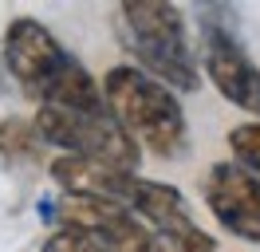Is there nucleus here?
Instances as JSON below:
<instances>
[{
  "label": "nucleus",
  "mask_w": 260,
  "mask_h": 252,
  "mask_svg": "<svg viewBox=\"0 0 260 252\" xmlns=\"http://www.w3.org/2000/svg\"><path fill=\"white\" fill-rule=\"evenodd\" d=\"M146 244H150V229L130 233V236H111V233H95V229L59 225L40 244V252H146Z\"/></svg>",
  "instance_id": "9"
},
{
  "label": "nucleus",
  "mask_w": 260,
  "mask_h": 252,
  "mask_svg": "<svg viewBox=\"0 0 260 252\" xmlns=\"http://www.w3.org/2000/svg\"><path fill=\"white\" fill-rule=\"evenodd\" d=\"M201 67L225 103L260 122V67L244 51L233 24H201Z\"/></svg>",
  "instance_id": "5"
},
{
  "label": "nucleus",
  "mask_w": 260,
  "mask_h": 252,
  "mask_svg": "<svg viewBox=\"0 0 260 252\" xmlns=\"http://www.w3.org/2000/svg\"><path fill=\"white\" fill-rule=\"evenodd\" d=\"M229 150H233V162L244 166L260 181V122H241L229 130Z\"/></svg>",
  "instance_id": "12"
},
{
  "label": "nucleus",
  "mask_w": 260,
  "mask_h": 252,
  "mask_svg": "<svg viewBox=\"0 0 260 252\" xmlns=\"http://www.w3.org/2000/svg\"><path fill=\"white\" fill-rule=\"evenodd\" d=\"M103 103L138 146H146L170 162L185 158V150H189L185 107L158 79L138 71L134 63H114L103 75Z\"/></svg>",
  "instance_id": "2"
},
{
  "label": "nucleus",
  "mask_w": 260,
  "mask_h": 252,
  "mask_svg": "<svg viewBox=\"0 0 260 252\" xmlns=\"http://www.w3.org/2000/svg\"><path fill=\"white\" fill-rule=\"evenodd\" d=\"M51 181L63 189V193H75V197H103V201H126V189L134 181V173L114 170V166H103V162H91V158H67L59 154L48 166Z\"/></svg>",
  "instance_id": "8"
},
{
  "label": "nucleus",
  "mask_w": 260,
  "mask_h": 252,
  "mask_svg": "<svg viewBox=\"0 0 260 252\" xmlns=\"http://www.w3.org/2000/svg\"><path fill=\"white\" fill-rule=\"evenodd\" d=\"M36 130L40 138L63 150L67 158H91L114 170L138 173L142 150L118 126L111 110H59V107H36Z\"/></svg>",
  "instance_id": "4"
},
{
  "label": "nucleus",
  "mask_w": 260,
  "mask_h": 252,
  "mask_svg": "<svg viewBox=\"0 0 260 252\" xmlns=\"http://www.w3.org/2000/svg\"><path fill=\"white\" fill-rule=\"evenodd\" d=\"M4 67L20 83V91L36 99V107L59 110H107L99 83L75 51H67L48 24L32 16H16L4 32Z\"/></svg>",
  "instance_id": "1"
},
{
  "label": "nucleus",
  "mask_w": 260,
  "mask_h": 252,
  "mask_svg": "<svg viewBox=\"0 0 260 252\" xmlns=\"http://www.w3.org/2000/svg\"><path fill=\"white\" fill-rule=\"evenodd\" d=\"M122 16V40H126L134 67L158 79L174 94H189L201 87L193 44L185 32V16L170 0H126L118 4Z\"/></svg>",
  "instance_id": "3"
},
{
  "label": "nucleus",
  "mask_w": 260,
  "mask_h": 252,
  "mask_svg": "<svg viewBox=\"0 0 260 252\" xmlns=\"http://www.w3.org/2000/svg\"><path fill=\"white\" fill-rule=\"evenodd\" d=\"M40 146H44V138H40V130H36L32 118L12 114V118L0 122V166L32 162V158L40 154Z\"/></svg>",
  "instance_id": "10"
},
{
  "label": "nucleus",
  "mask_w": 260,
  "mask_h": 252,
  "mask_svg": "<svg viewBox=\"0 0 260 252\" xmlns=\"http://www.w3.org/2000/svg\"><path fill=\"white\" fill-rule=\"evenodd\" d=\"M146 252H217V240L193 225L185 233H150Z\"/></svg>",
  "instance_id": "11"
},
{
  "label": "nucleus",
  "mask_w": 260,
  "mask_h": 252,
  "mask_svg": "<svg viewBox=\"0 0 260 252\" xmlns=\"http://www.w3.org/2000/svg\"><path fill=\"white\" fill-rule=\"evenodd\" d=\"M122 205L150 233H185V229H193V213H189L185 193L178 185H170V181H150V177L134 173Z\"/></svg>",
  "instance_id": "7"
},
{
  "label": "nucleus",
  "mask_w": 260,
  "mask_h": 252,
  "mask_svg": "<svg viewBox=\"0 0 260 252\" xmlns=\"http://www.w3.org/2000/svg\"><path fill=\"white\" fill-rule=\"evenodd\" d=\"M201 197L229 236L260 244V181L244 166H237L233 158L213 162L201 177Z\"/></svg>",
  "instance_id": "6"
}]
</instances>
